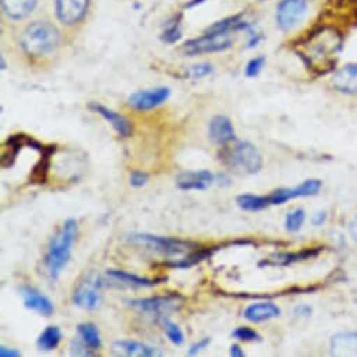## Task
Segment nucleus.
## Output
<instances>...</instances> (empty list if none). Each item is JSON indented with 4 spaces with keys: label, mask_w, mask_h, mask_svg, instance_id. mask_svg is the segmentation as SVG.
<instances>
[{
    "label": "nucleus",
    "mask_w": 357,
    "mask_h": 357,
    "mask_svg": "<svg viewBox=\"0 0 357 357\" xmlns=\"http://www.w3.org/2000/svg\"><path fill=\"white\" fill-rule=\"evenodd\" d=\"M90 0H56V16L58 20L68 27L79 24L87 10Z\"/></svg>",
    "instance_id": "obj_13"
},
{
    "label": "nucleus",
    "mask_w": 357,
    "mask_h": 357,
    "mask_svg": "<svg viewBox=\"0 0 357 357\" xmlns=\"http://www.w3.org/2000/svg\"><path fill=\"white\" fill-rule=\"evenodd\" d=\"M178 38H180V29H178V23H172L168 26L162 34V40L165 43H175Z\"/></svg>",
    "instance_id": "obj_38"
},
{
    "label": "nucleus",
    "mask_w": 357,
    "mask_h": 357,
    "mask_svg": "<svg viewBox=\"0 0 357 357\" xmlns=\"http://www.w3.org/2000/svg\"><path fill=\"white\" fill-rule=\"evenodd\" d=\"M215 183V175L209 169L185 171L176 176V187L181 191H205Z\"/></svg>",
    "instance_id": "obj_15"
},
{
    "label": "nucleus",
    "mask_w": 357,
    "mask_h": 357,
    "mask_svg": "<svg viewBox=\"0 0 357 357\" xmlns=\"http://www.w3.org/2000/svg\"><path fill=\"white\" fill-rule=\"evenodd\" d=\"M230 356H233V357H244L245 351L241 349L240 344H233L230 347Z\"/></svg>",
    "instance_id": "obj_43"
},
{
    "label": "nucleus",
    "mask_w": 357,
    "mask_h": 357,
    "mask_svg": "<svg viewBox=\"0 0 357 357\" xmlns=\"http://www.w3.org/2000/svg\"><path fill=\"white\" fill-rule=\"evenodd\" d=\"M89 108L98 114L100 116H102L107 122L111 123V126L114 128V130L121 136V137H130L132 132H133V125L130 123V121L128 118H125L123 115L109 109L108 107L98 104V102H91L89 105Z\"/></svg>",
    "instance_id": "obj_18"
},
{
    "label": "nucleus",
    "mask_w": 357,
    "mask_h": 357,
    "mask_svg": "<svg viewBox=\"0 0 357 357\" xmlns=\"http://www.w3.org/2000/svg\"><path fill=\"white\" fill-rule=\"evenodd\" d=\"M325 16L333 19L331 24L340 30V26L354 27L357 26V0H328Z\"/></svg>",
    "instance_id": "obj_9"
},
{
    "label": "nucleus",
    "mask_w": 357,
    "mask_h": 357,
    "mask_svg": "<svg viewBox=\"0 0 357 357\" xmlns=\"http://www.w3.org/2000/svg\"><path fill=\"white\" fill-rule=\"evenodd\" d=\"M161 325H162V329L168 337V340L175 344V346H181L184 342H185V335L183 332V329L178 326L176 324H174L172 321H169L168 318H164L161 321Z\"/></svg>",
    "instance_id": "obj_31"
},
{
    "label": "nucleus",
    "mask_w": 357,
    "mask_h": 357,
    "mask_svg": "<svg viewBox=\"0 0 357 357\" xmlns=\"http://www.w3.org/2000/svg\"><path fill=\"white\" fill-rule=\"evenodd\" d=\"M209 137L213 143L225 146L236 140L233 122L225 115H216L209 122Z\"/></svg>",
    "instance_id": "obj_19"
},
{
    "label": "nucleus",
    "mask_w": 357,
    "mask_h": 357,
    "mask_svg": "<svg viewBox=\"0 0 357 357\" xmlns=\"http://www.w3.org/2000/svg\"><path fill=\"white\" fill-rule=\"evenodd\" d=\"M265 65V58L264 56H258V58H254L252 61L248 62L247 65V69H245V75L248 77H255L261 73L262 68Z\"/></svg>",
    "instance_id": "obj_35"
},
{
    "label": "nucleus",
    "mask_w": 357,
    "mask_h": 357,
    "mask_svg": "<svg viewBox=\"0 0 357 357\" xmlns=\"http://www.w3.org/2000/svg\"><path fill=\"white\" fill-rule=\"evenodd\" d=\"M237 205L240 209L245 212H258L269 208L266 197H259V195H251V194H244L237 197Z\"/></svg>",
    "instance_id": "obj_30"
},
{
    "label": "nucleus",
    "mask_w": 357,
    "mask_h": 357,
    "mask_svg": "<svg viewBox=\"0 0 357 357\" xmlns=\"http://www.w3.org/2000/svg\"><path fill=\"white\" fill-rule=\"evenodd\" d=\"M322 187V181L319 180H307L301 185H297L294 188H279L272 191L266 199L269 206L273 205H283L287 201H291L294 198H304V197H314L319 192Z\"/></svg>",
    "instance_id": "obj_11"
},
{
    "label": "nucleus",
    "mask_w": 357,
    "mask_h": 357,
    "mask_svg": "<svg viewBox=\"0 0 357 357\" xmlns=\"http://www.w3.org/2000/svg\"><path fill=\"white\" fill-rule=\"evenodd\" d=\"M133 310L155 318V321H162L168 318L169 314L180 311L185 303V297L180 293H168L164 296H153L147 298H135L126 301Z\"/></svg>",
    "instance_id": "obj_5"
},
{
    "label": "nucleus",
    "mask_w": 357,
    "mask_h": 357,
    "mask_svg": "<svg viewBox=\"0 0 357 357\" xmlns=\"http://www.w3.org/2000/svg\"><path fill=\"white\" fill-rule=\"evenodd\" d=\"M321 248H305L297 252H282V254H275L269 257L268 259H264L259 266H287L300 261H307L319 254Z\"/></svg>",
    "instance_id": "obj_21"
},
{
    "label": "nucleus",
    "mask_w": 357,
    "mask_h": 357,
    "mask_svg": "<svg viewBox=\"0 0 357 357\" xmlns=\"http://www.w3.org/2000/svg\"><path fill=\"white\" fill-rule=\"evenodd\" d=\"M37 0H2L5 15L12 20H23L34 10Z\"/></svg>",
    "instance_id": "obj_26"
},
{
    "label": "nucleus",
    "mask_w": 357,
    "mask_h": 357,
    "mask_svg": "<svg viewBox=\"0 0 357 357\" xmlns=\"http://www.w3.org/2000/svg\"><path fill=\"white\" fill-rule=\"evenodd\" d=\"M342 44V30L321 23L298 43L297 54L311 70L324 75L333 69Z\"/></svg>",
    "instance_id": "obj_1"
},
{
    "label": "nucleus",
    "mask_w": 357,
    "mask_h": 357,
    "mask_svg": "<svg viewBox=\"0 0 357 357\" xmlns=\"http://www.w3.org/2000/svg\"><path fill=\"white\" fill-rule=\"evenodd\" d=\"M61 340H62V332H61L59 326L50 325L38 336L37 346L43 351H52L59 346Z\"/></svg>",
    "instance_id": "obj_28"
},
{
    "label": "nucleus",
    "mask_w": 357,
    "mask_h": 357,
    "mask_svg": "<svg viewBox=\"0 0 357 357\" xmlns=\"http://www.w3.org/2000/svg\"><path fill=\"white\" fill-rule=\"evenodd\" d=\"M61 41V31L52 23L38 20L23 30L20 48L29 58L40 59L54 54L59 48Z\"/></svg>",
    "instance_id": "obj_3"
},
{
    "label": "nucleus",
    "mask_w": 357,
    "mask_h": 357,
    "mask_svg": "<svg viewBox=\"0 0 357 357\" xmlns=\"http://www.w3.org/2000/svg\"><path fill=\"white\" fill-rule=\"evenodd\" d=\"M79 236V223L75 219H68L62 227L52 236L45 257L43 259L44 271L51 280H56L62 271L69 264L72 247Z\"/></svg>",
    "instance_id": "obj_2"
},
{
    "label": "nucleus",
    "mask_w": 357,
    "mask_h": 357,
    "mask_svg": "<svg viewBox=\"0 0 357 357\" xmlns=\"http://www.w3.org/2000/svg\"><path fill=\"white\" fill-rule=\"evenodd\" d=\"M219 250H220V245L219 247H198V248L192 250L191 252H188V255H185L184 258L169 261L164 265L168 268H172V269H188V268H192V266L201 264L205 259H209Z\"/></svg>",
    "instance_id": "obj_22"
},
{
    "label": "nucleus",
    "mask_w": 357,
    "mask_h": 357,
    "mask_svg": "<svg viewBox=\"0 0 357 357\" xmlns=\"http://www.w3.org/2000/svg\"><path fill=\"white\" fill-rule=\"evenodd\" d=\"M211 342H212V339L209 337V336H205V337H202L199 342H197V343H194L191 347H190V350H188V356H197L198 353H201L202 350H205L209 344H211Z\"/></svg>",
    "instance_id": "obj_39"
},
{
    "label": "nucleus",
    "mask_w": 357,
    "mask_h": 357,
    "mask_svg": "<svg viewBox=\"0 0 357 357\" xmlns=\"http://www.w3.org/2000/svg\"><path fill=\"white\" fill-rule=\"evenodd\" d=\"M77 332L79 336L82 337V340L94 351L100 350L102 346L101 342V336H100V331L97 328L96 324L93 322H83L77 325Z\"/></svg>",
    "instance_id": "obj_29"
},
{
    "label": "nucleus",
    "mask_w": 357,
    "mask_h": 357,
    "mask_svg": "<svg viewBox=\"0 0 357 357\" xmlns=\"http://www.w3.org/2000/svg\"><path fill=\"white\" fill-rule=\"evenodd\" d=\"M331 353L333 356H357V332L337 333L331 339Z\"/></svg>",
    "instance_id": "obj_24"
},
{
    "label": "nucleus",
    "mask_w": 357,
    "mask_h": 357,
    "mask_svg": "<svg viewBox=\"0 0 357 357\" xmlns=\"http://www.w3.org/2000/svg\"><path fill=\"white\" fill-rule=\"evenodd\" d=\"M223 165L237 175H252L264 165L262 154L251 142H236L225 144L219 151Z\"/></svg>",
    "instance_id": "obj_4"
},
{
    "label": "nucleus",
    "mask_w": 357,
    "mask_h": 357,
    "mask_svg": "<svg viewBox=\"0 0 357 357\" xmlns=\"http://www.w3.org/2000/svg\"><path fill=\"white\" fill-rule=\"evenodd\" d=\"M307 12V0H282L278 8V26L289 31L294 29Z\"/></svg>",
    "instance_id": "obj_12"
},
{
    "label": "nucleus",
    "mask_w": 357,
    "mask_h": 357,
    "mask_svg": "<svg viewBox=\"0 0 357 357\" xmlns=\"http://www.w3.org/2000/svg\"><path fill=\"white\" fill-rule=\"evenodd\" d=\"M168 87H157L153 90L136 91L129 97V105L137 111H149L160 107L169 98Z\"/></svg>",
    "instance_id": "obj_14"
},
{
    "label": "nucleus",
    "mask_w": 357,
    "mask_h": 357,
    "mask_svg": "<svg viewBox=\"0 0 357 357\" xmlns=\"http://www.w3.org/2000/svg\"><path fill=\"white\" fill-rule=\"evenodd\" d=\"M132 243L140 244L146 247L147 250H151L154 252L162 254V255H181L185 252H191L192 250L198 248L199 245L197 243L181 240L176 237H161V236H153V234H132L129 237Z\"/></svg>",
    "instance_id": "obj_6"
},
{
    "label": "nucleus",
    "mask_w": 357,
    "mask_h": 357,
    "mask_svg": "<svg viewBox=\"0 0 357 357\" xmlns=\"http://www.w3.org/2000/svg\"><path fill=\"white\" fill-rule=\"evenodd\" d=\"M23 147H30L37 150L40 154L44 153L47 150L48 146L40 143L38 140H36L33 136L24 135V133H17V135H12L6 139L5 144H3V153H2V167L3 168H10L13 167V164L17 160L19 153L22 151Z\"/></svg>",
    "instance_id": "obj_10"
},
{
    "label": "nucleus",
    "mask_w": 357,
    "mask_h": 357,
    "mask_svg": "<svg viewBox=\"0 0 357 357\" xmlns=\"http://www.w3.org/2000/svg\"><path fill=\"white\" fill-rule=\"evenodd\" d=\"M212 72V66L209 63H199L190 69V76L194 79H201L208 76Z\"/></svg>",
    "instance_id": "obj_36"
},
{
    "label": "nucleus",
    "mask_w": 357,
    "mask_h": 357,
    "mask_svg": "<svg viewBox=\"0 0 357 357\" xmlns=\"http://www.w3.org/2000/svg\"><path fill=\"white\" fill-rule=\"evenodd\" d=\"M56 151V146H48L44 153H41L40 161L34 165L30 174V184H45L48 180V172L51 165V157Z\"/></svg>",
    "instance_id": "obj_27"
},
{
    "label": "nucleus",
    "mask_w": 357,
    "mask_h": 357,
    "mask_svg": "<svg viewBox=\"0 0 357 357\" xmlns=\"http://www.w3.org/2000/svg\"><path fill=\"white\" fill-rule=\"evenodd\" d=\"M107 275L109 278H112L114 280L119 282V283L129 284V286H137V287H153V286H157V284L164 283L167 280V278H164V276H160V278H143V276L132 275L129 272L118 271V269H109V271H107Z\"/></svg>",
    "instance_id": "obj_25"
},
{
    "label": "nucleus",
    "mask_w": 357,
    "mask_h": 357,
    "mask_svg": "<svg viewBox=\"0 0 357 357\" xmlns=\"http://www.w3.org/2000/svg\"><path fill=\"white\" fill-rule=\"evenodd\" d=\"M280 312H282L280 308L275 303H272V301H259V303H254V304L248 305L244 311V317L250 322L259 324V322H265V321H269L272 318L279 317Z\"/></svg>",
    "instance_id": "obj_23"
},
{
    "label": "nucleus",
    "mask_w": 357,
    "mask_h": 357,
    "mask_svg": "<svg viewBox=\"0 0 357 357\" xmlns=\"http://www.w3.org/2000/svg\"><path fill=\"white\" fill-rule=\"evenodd\" d=\"M233 45V38L229 36V33H209L188 41L183 51L185 55L195 56V55H204V54H212V52H220L225 50H229Z\"/></svg>",
    "instance_id": "obj_8"
},
{
    "label": "nucleus",
    "mask_w": 357,
    "mask_h": 357,
    "mask_svg": "<svg viewBox=\"0 0 357 357\" xmlns=\"http://www.w3.org/2000/svg\"><path fill=\"white\" fill-rule=\"evenodd\" d=\"M349 234L353 238V241L357 244V216H354L349 223Z\"/></svg>",
    "instance_id": "obj_42"
},
{
    "label": "nucleus",
    "mask_w": 357,
    "mask_h": 357,
    "mask_svg": "<svg viewBox=\"0 0 357 357\" xmlns=\"http://www.w3.org/2000/svg\"><path fill=\"white\" fill-rule=\"evenodd\" d=\"M0 356L2 357H20L22 351L12 349V347H6V346H0Z\"/></svg>",
    "instance_id": "obj_40"
},
{
    "label": "nucleus",
    "mask_w": 357,
    "mask_h": 357,
    "mask_svg": "<svg viewBox=\"0 0 357 357\" xmlns=\"http://www.w3.org/2000/svg\"><path fill=\"white\" fill-rule=\"evenodd\" d=\"M149 181V175L143 171H133L130 175V185L135 188H140L146 185Z\"/></svg>",
    "instance_id": "obj_37"
},
{
    "label": "nucleus",
    "mask_w": 357,
    "mask_h": 357,
    "mask_svg": "<svg viewBox=\"0 0 357 357\" xmlns=\"http://www.w3.org/2000/svg\"><path fill=\"white\" fill-rule=\"evenodd\" d=\"M331 84L340 93L357 94V65L351 63L337 69L331 77Z\"/></svg>",
    "instance_id": "obj_20"
},
{
    "label": "nucleus",
    "mask_w": 357,
    "mask_h": 357,
    "mask_svg": "<svg viewBox=\"0 0 357 357\" xmlns=\"http://www.w3.org/2000/svg\"><path fill=\"white\" fill-rule=\"evenodd\" d=\"M20 294L23 296V301L26 308L33 310L38 312L43 317H51L55 311V307L52 301L43 294L40 290H37L33 286H22L20 287Z\"/></svg>",
    "instance_id": "obj_16"
},
{
    "label": "nucleus",
    "mask_w": 357,
    "mask_h": 357,
    "mask_svg": "<svg viewBox=\"0 0 357 357\" xmlns=\"http://www.w3.org/2000/svg\"><path fill=\"white\" fill-rule=\"evenodd\" d=\"M112 353L123 357H157L162 351L154 346L136 342V340H118L112 344Z\"/></svg>",
    "instance_id": "obj_17"
},
{
    "label": "nucleus",
    "mask_w": 357,
    "mask_h": 357,
    "mask_svg": "<svg viewBox=\"0 0 357 357\" xmlns=\"http://www.w3.org/2000/svg\"><path fill=\"white\" fill-rule=\"evenodd\" d=\"M70 354L72 356H94L96 351L91 350L83 340L82 337H76L70 343Z\"/></svg>",
    "instance_id": "obj_34"
},
{
    "label": "nucleus",
    "mask_w": 357,
    "mask_h": 357,
    "mask_svg": "<svg viewBox=\"0 0 357 357\" xmlns=\"http://www.w3.org/2000/svg\"><path fill=\"white\" fill-rule=\"evenodd\" d=\"M233 337L243 342H259L261 335L250 326H238L233 331Z\"/></svg>",
    "instance_id": "obj_33"
},
{
    "label": "nucleus",
    "mask_w": 357,
    "mask_h": 357,
    "mask_svg": "<svg viewBox=\"0 0 357 357\" xmlns=\"http://www.w3.org/2000/svg\"><path fill=\"white\" fill-rule=\"evenodd\" d=\"M304 220H305V212L303 209H296V211L287 213L286 222H284L286 230L290 233L298 231L301 229Z\"/></svg>",
    "instance_id": "obj_32"
},
{
    "label": "nucleus",
    "mask_w": 357,
    "mask_h": 357,
    "mask_svg": "<svg viewBox=\"0 0 357 357\" xmlns=\"http://www.w3.org/2000/svg\"><path fill=\"white\" fill-rule=\"evenodd\" d=\"M101 276L91 271L86 273L75 286L72 293V301L75 305L86 310L94 311L101 303V290H102Z\"/></svg>",
    "instance_id": "obj_7"
},
{
    "label": "nucleus",
    "mask_w": 357,
    "mask_h": 357,
    "mask_svg": "<svg viewBox=\"0 0 357 357\" xmlns=\"http://www.w3.org/2000/svg\"><path fill=\"white\" fill-rule=\"evenodd\" d=\"M325 220H326V213H325V212H319V213H317V215L314 216L312 225H314V226H322V225L325 223Z\"/></svg>",
    "instance_id": "obj_44"
},
{
    "label": "nucleus",
    "mask_w": 357,
    "mask_h": 357,
    "mask_svg": "<svg viewBox=\"0 0 357 357\" xmlns=\"http://www.w3.org/2000/svg\"><path fill=\"white\" fill-rule=\"evenodd\" d=\"M312 314V308L310 305H298L294 308V315L297 317H310Z\"/></svg>",
    "instance_id": "obj_41"
}]
</instances>
